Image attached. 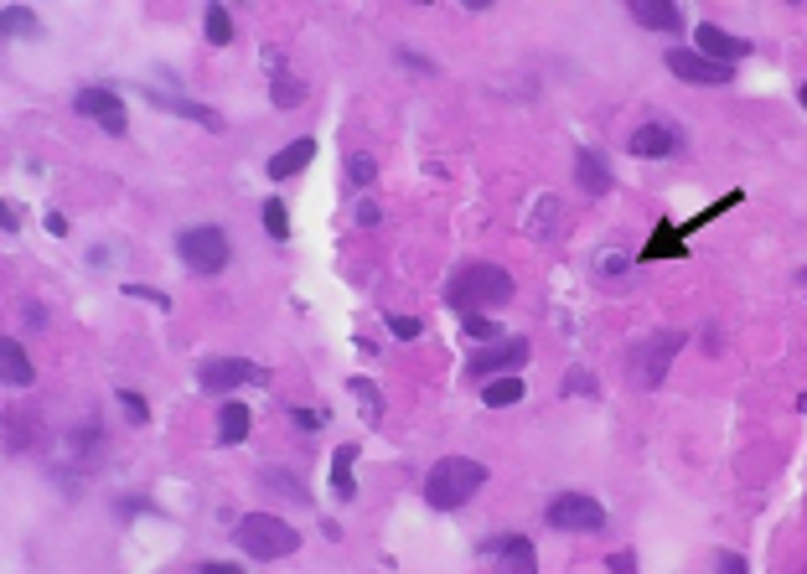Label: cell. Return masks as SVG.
Here are the masks:
<instances>
[{
    "label": "cell",
    "mask_w": 807,
    "mask_h": 574,
    "mask_svg": "<svg viewBox=\"0 0 807 574\" xmlns=\"http://www.w3.org/2000/svg\"><path fill=\"white\" fill-rule=\"evenodd\" d=\"M352 399L363 404V419H368V425H378V419H383V394H378L368 378H352Z\"/></svg>",
    "instance_id": "484cf974"
},
{
    "label": "cell",
    "mask_w": 807,
    "mask_h": 574,
    "mask_svg": "<svg viewBox=\"0 0 807 574\" xmlns=\"http://www.w3.org/2000/svg\"><path fill=\"white\" fill-rule=\"evenodd\" d=\"M73 109H78L83 119H99L109 135H125V130H130L125 104H119L114 88H78V94H73Z\"/></svg>",
    "instance_id": "30bf717a"
},
{
    "label": "cell",
    "mask_w": 807,
    "mask_h": 574,
    "mask_svg": "<svg viewBox=\"0 0 807 574\" xmlns=\"http://www.w3.org/2000/svg\"><path fill=\"white\" fill-rule=\"evenodd\" d=\"M461 6H471V11H487V6H492V0H461Z\"/></svg>",
    "instance_id": "60d3db41"
},
{
    "label": "cell",
    "mask_w": 807,
    "mask_h": 574,
    "mask_svg": "<svg viewBox=\"0 0 807 574\" xmlns=\"http://www.w3.org/2000/svg\"><path fill=\"white\" fill-rule=\"evenodd\" d=\"M445 300L466 316L471 311H502L507 300H513V275H507L502 264H466L451 280V290H445Z\"/></svg>",
    "instance_id": "7a4b0ae2"
},
{
    "label": "cell",
    "mask_w": 807,
    "mask_h": 574,
    "mask_svg": "<svg viewBox=\"0 0 807 574\" xmlns=\"http://www.w3.org/2000/svg\"><path fill=\"white\" fill-rule=\"evenodd\" d=\"M161 109H171V114H182V119H197L202 130H223V114L218 109H207V104H192V99H171V94H151Z\"/></svg>",
    "instance_id": "44dd1931"
},
{
    "label": "cell",
    "mask_w": 807,
    "mask_h": 574,
    "mask_svg": "<svg viewBox=\"0 0 807 574\" xmlns=\"http://www.w3.org/2000/svg\"><path fill=\"white\" fill-rule=\"evenodd\" d=\"M213 6H223V0H213Z\"/></svg>",
    "instance_id": "7dc6e473"
},
{
    "label": "cell",
    "mask_w": 807,
    "mask_h": 574,
    "mask_svg": "<svg viewBox=\"0 0 807 574\" xmlns=\"http://www.w3.org/2000/svg\"><path fill=\"white\" fill-rule=\"evenodd\" d=\"M202 574H244V569H238V564H218V559H207V564H202Z\"/></svg>",
    "instance_id": "74e56055"
},
{
    "label": "cell",
    "mask_w": 807,
    "mask_h": 574,
    "mask_svg": "<svg viewBox=\"0 0 807 574\" xmlns=\"http://www.w3.org/2000/svg\"><path fill=\"white\" fill-rule=\"evenodd\" d=\"M357 223L373 228V223H378V207H373V202H363V207H357Z\"/></svg>",
    "instance_id": "f35d334b"
},
{
    "label": "cell",
    "mask_w": 807,
    "mask_h": 574,
    "mask_svg": "<svg viewBox=\"0 0 807 574\" xmlns=\"http://www.w3.org/2000/svg\"><path fill=\"white\" fill-rule=\"evenodd\" d=\"M683 238H689V233H683L678 223H657L652 228V238H647V249H642V259H678L683 254Z\"/></svg>",
    "instance_id": "d6986e66"
},
{
    "label": "cell",
    "mask_w": 807,
    "mask_h": 574,
    "mask_svg": "<svg viewBox=\"0 0 807 574\" xmlns=\"http://www.w3.org/2000/svg\"><path fill=\"white\" fill-rule=\"evenodd\" d=\"M202 32H207V42H213V47H228L233 42V16H228V6H207Z\"/></svg>",
    "instance_id": "cb8c5ba5"
},
{
    "label": "cell",
    "mask_w": 807,
    "mask_h": 574,
    "mask_svg": "<svg viewBox=\"0 0 807 574\" xmlns=\"http://www.w3.org/2000/svg\"><path fill=\"white\" fill-rule=\"evenodd\" d=\"M632 6V16L647 26V32H668L678 37L683 32V11H678V0H626Z\"/></svg>",
    "instance_id": "4fadbf2b"
},
{
    "label": "cell",
    "mask_w": 807,
    "mask_h": 574,
    "mask_svg": "<svg viewBox=\"0 0 807 574\" xmlns=\"http://www.w3.org/2000/svg\"><path fill=\"white\" fill-rule=\"evenodd\" d=\"M606 569H611V574H637V554H632V549H621V554H611V559H606Z\"/></svg>",
    "instance_id": "836d02e7"
},
{
    "label": "cell",
    "mask_w": 807,
    "mask_h": 574,
    "mask_svg": "<svg viewBox=\"0 0 807 574\" xmlns=\"http://www.w3.org/2000/svg\"><path fill=\"white\" fill-rule=\"evenodd\" d=\"M797 409H802V414H807V394H802V399H797Z\"/></svg>",
    "instance_id": "7bdbcfd3"
},
{
    "label": "cell",
    "mask_w": 807,
    "mask_h": 574,
    "mask_svg": "<svg viewBox=\"0 0 807 574\" xmlns=\"http://www.w3.org/2000/svg\"><path fill=\"white\" fill-rule=\"evenodd\" d=\"M533 357L528 337H507V342H487V352H471L466 373L471 378H497V373H518L523 362Z\"/></svg>",
    "instance_id": "ba28073f"
},
{
    "label": "cell",
    "mask_w": 807,
    "mask_h": 574,
    "mask_svg": "<svg viewBox=\"0 0 807 574\" xmlns=\"http://www.w3.org/2000/svg\"><path fill=\"white\" fill-rule=\"evenodd\" d=\"M797 285H807V269H802V275H797Z\"/></svg>",
    "instance_id": "ee69618b"
},
{
    "label": "cell",
    "mask_w": 807,
    "mask_h": 574,
    "mask_svg": "<svg viewBox=\"0 0 807 574\" xmlns=\"http://www.w3.org/2000/svg\"><path fill=\"white\" fill-rule=\"evenodd\" d=\"M714 574H751V569H745V559H740V554H720V564H714Z\"/></svg>",
    "instance_id": "d590c367"
},
{
    "label": "cell",
    "mask_w": 807,
    "mask_h": 574,
    "mask_svg": "<svg viewBox=\"0 0 807 574\" xmlns=\"http://www.w3.org/2000/svg\"><path fill=\"white\" fill-rule=\"evenodd\" d=\"M787 6H802V0H787Z\"/></svg>",
    "instance_id": "bcb514c9"
},
{
    "label": "cell",
    "mask_w": 807,
    "mask_h": 574,
    "mask_svg": "<svg viewBox=\"0 0 807 574\" xmlns=\"http://www.w3.org/2000/svg\"><path fill=\"white\" fill-rule=\"evenodd\" d=\"M47 233L63 238V233H68V218H63V213H52V218H47Z\"/></svg>",
    "instance_id": "ab89813d"
},
{
    "label": "cell",
    "mask_w": 807,
    "mask_h": 574,
    "mask_svg": "<svg viewBox=\"0 0 807 574\" xmlns=\"http://www.w3.org/2000/svg\"><path fill=\"white\" fill-rule=\"evenodd\" d=\"M388 331H394V337H399V342H414V337H420V331H425V326H420V321H414V316H388Z\"/></svg>",
    "instance_id": "4dcf8cb0"
},
{
    "label": "cell",
    "mask_w": 807,
    "mask_h": 574,
    "mask_svg": "<svg viewBox=\"0 0 807 574\" xmlns=\"http://www.w3.org/2000/svg\"><path fill=\"white\" fill-rule=\"evenodd\" d=\"M238 549L254 554V559H285L301 549V533H295L285 518H275V512H249V518H238Z\"/></svg>",
    "instance_id": "3957f363"
},
{
    "label": "cell",
    "mask_w": 807,
    "mask_h": 574,
    "mask_svg": "<svg viewBox=\"0 0 807 574\" xmlns=\"http://www.w3.org/2000/svg\"><path fill=\"white\" fill-rule=\"evenodd\" d=\"M316 161V140H290L285 150H275V156L264 161V171L275 176V181H290L295 171H306Z\"/></svg>",
    "instance_id": "9a60e30c"
},
{
    "label": "cell",
    "mask_w": 807,
    "mask_h": 574,
    "mask_svg": "<svg viewBox=\"0 0 807 574\" xmlns=\"http://www.w3.org/2000/svg\"><path fill=\"white\" fill-rule=\"evenodd\" d=\"M264 481H269V487H280V492H285V497H290V502H311V492H306V487H301V481H290V476H285V471H269V476H264Z\"/></svg>",
    "instance_id": "f1b7e54d"
},
{
    "label": "cell",
    "mask_w": 807,
    "mask_h": 574,
    "mask_svg": "<svg viewBox=\"0 0 807 574\" xmlns=\"http://www.w3.org/2000/svg\"><path fill=\"white\" fill-rule=\"evenodd\" d=\"M264 63H269V68H275V78H269V94H275V104H280V109H295V104H301V99H306V88H301V78H295V73H290V68L280 63V57H275V52H264Z\"/></svg>",
    "instance_id": "ac0fdd59"
},
{
    "label": "cell",
    "mask_w": 807,
    "mask_h": 574,
    "mask_svg": "<svg viewBox=\"0 0 807 574\" xmlns=\"http://www.w3.org/2000/svg\"><path fill=\"white\" fill-rule=\"evenodd\" d=\"M575 176H580V192H585V197H606V192H611L606 156H595V150H580V156H575Z\"/></svg>",
    "instance_id": "2e32d148"
},
{
    "label": "cell",
    "mask_w": 807,
    "mask_h": 574,
    "mask_svg": "<svg viewBox=\"0 0 807 574\" xmlns=\"http://www.w3.org/2000/svg\"><path fill=\"white\" fill-rule=\"evenodd\" d=\"M694 42H699V52L704 57H714V63H740V57H751V42L745 37H735V32H725V26H714V21H699L694 26Z\"/></svg>",
    "instance_id": "7c38bea8"
},
{
    "label": "cell",
    "mask_w": 807,
    "mask_h": 574,
    "mask_svg": "<svg viewBox=\"0 0 807 574\" xmlns=\"http://www.w3.org/2000/svg\"><path fill=\"white\" fill-rule=\"evenodd\" d=\"M683 331H657V337H647L637 352H632V383L637 388H657L668 378V368H673V357L683 352Z\"/></svg>",
    "instance_id": "5b68a950"
},
{
    "label": "cell",
    "mask_w": 807,
    "mask_h": 574,
    "mask_svg": "<svg viewBox=\"0 0 807 574\" xmlns=\"http://www.w3.org/2000/svg\"><path fill=\"white\" fill-rule=\"evenodd\" d=\"M264 228L275 238H290V218H285V202H264Z\"/></svg>",
    "instance_id": "83f0119b"
},
{
    "label": "cell",
    "mask_w": 807,
    "mask_h": 574,
    "mask_svg": "<svg viewBox=\"0 0 807 574\" xmlns=\"http://www.w3.org/2000/svg\"><path fill=\"white\" fill-rule=\"evenodd\" d=\"M238 383H269L264 368H254L249 357H213V362H202V388L207 394H228V388Z\"/></svg>",
    "instance_id": "9c48e42d"
},
{
    "label": "cell",
    "mask_w": 807,
    "mask_h": 574,
    "mask_svg": "<svg viewBox=\"0 0 807 574\" xmlns=\"http://www.w3.org/2000/svg\"><path fill=\"white\" fill-rule=\"evenodd\" d=\"M797 99H802V109H807V83H802V88H797Z\"/></svg>",
    "instance_id": "b9f144b4"
},
{
    "label": "cell",
    "mask_w": 807,
    "mask_h": 574,
    "mask_svg": "<svg viewBox=\"0 0 807 574\" xmlns=\"http://www.w3.org/2000/svg\"><path fill=\"white\" fill-rule=\"evenodd\" d=\"M523 378L518 373H502V378H487V388H482V404L487 409H507V404H523Z\"/></svg>",
    "instance_id": "ffe728a7"
},
{
    "label": "cell",
    "mask_w": 807,
    "mask_h": 574,
    "mask_svg": "<svg viewBox=\"0 0 807 574\" xmlns=\"http://www.w3.org/2000/svg\"><path fill=\"white\" fill-rule=\"evenodd\" d=\"M564 394H595L590 373H585V368H575V373H570V383H564Z\"/></svg>",
    "instance_id": "e575fe53"
},
{
    "label": "cell",
    "mask_w": 807,
    "mask_h": 574,
    "mask_svg": "<svg viewBox=\"0 0 807 574\" xmlns=\"http://www.w3.org/2000/svg\"><path fill=\"white\" fill-rule=\"evenodd\" d=\"M352 461H357V445H342V450H332V492H337V502H352V497H357Z\"/></svg>",
    "instance_id": "7402d4cb"
},
{
    "label": "cell",
    "mask_w": 807,
    "mask_h": 574,
    "mask_svg": "<svg viewBox=\"0 0 807 574\" xmlns=\"http://www.w3.org/2000/svg\"><path fill=\"white\" fill-rule=\"evenodd\" d=\"M487 554L497 559V574H538V554L523 533H497L487 538Z\"/></svg>",
    "instance_id": "8fae6325"
},
{
    "label": "cell",
    "mask_w": 807,
    "mask_h": 574,
    "mask_svg": "<svg viewBox=\"0 0 807 574\" xmlns=\"http://www.w3.org/2000/svg\"><path fill=\"white\" fill-rule=\"evenodd\" d=\"M544 523L559 528V533H601L606 528V507L595 497H585V492H559L544 507Z\"/></svg>",
    "instance_id": "8992f818"
},
{
    "label": "cell",
    "mask_w": 807,
    "mask_h": 574,
    "mask_svg": "<svg viewBox=\"0 0 807 574\" xmlns=\"http://www.w3.org/2000/svg\"><path fill=\"white\" fill-rule=\"evenodd\" d=\"M668 73H678L683 83H694V88H725V83H735L730 63H714V57L689 52V47H668Z\"/></svg>",
    "instance_id": "52a82bcc"
},
{
    "label": "cell",
    "mask_w": 807,
    "mask_h": 574,
    "mask_svg": "<svg viewBox=\"0 0 807 574\" xmlns=\"http://www.w3.org/2000/svg\"><path fill=\"white\" fill-rule=\"evenodd\" d=\"M414 6H435V0H414Z\"/></svg>",
    "instance_id": "f6af8a7d"
},
{
    "label": "cell",
    "mask_w": 807,
    "mask_h": 574,
    "mask_svg": "<svg viewBox=\"0 0 807 574\" xmlns=\"http://www.w3.org/2000/svg\"><path fill=\"white\" fill-rule=\"evenodd\" d=\"M0 228H11V233L21 228V213H16V207H11V202H0Z\"/></svg>",
    "instance_id": "8d00e7d4"
},
{
    "label": "cell",
    "mask_w": 807,
    "mask_h": 574,
    "mask_svg": "<svg viewBox=\"0 0 807 574\" xmlns=\"http://www.w3.org/2000/svg\"><path fill=\"white\" fill-rule=\"evenodd\" d=\"M290 414H295V430H311V435L326 425V414H321V409H290Z\"/></svg>",
    "instance_id": "d6a6232c"
},
{
    "label": "cell",
    "mask_w": 807,
    "mask_h": 574,
    "mask_svg": "<svg viewBox=\"0 0 807 574\" xmlns=\"http://www.w3.org/2000/svg\"><path fill=\"white\" fill-rule=\"evenodd\" d=\"M244 435H249V409H244V404H233V399H228V404L218 409V440H228V445H238V440H244Z\"/></svg>",
    "instance_id": "603a6c76"
},
{
    "label": "cell",
    "mask_w": 807,
    "mask_h": 574,
    "mask_svg": "<svg viewBox=\"0 0 807 574\" xmlns=\"http://www.w3.org/2000/svg\"><path fill=\"white\" fill-rule=\"evenodd\" d=\"M119 409H125V414L135 419V425H140L145 414H151V409H145V399H140V394H130V388H119Z\"/></svg>",
    "instance_id": "1f68e13d"
},
{
    "label": "cell",
    "mask_w": 807,
    "mask_h": 574,
    "mask_svg": "<svg viewBox=\"0 0 807 574\" xmlns=\"http://www.w3.org/2000/svg\"><path fill=\"white\" fill-rule=\"evenodd\" d=\"M176 254H182V264L192 269V275H218V269H228L233 259V244L223 228H187L182 238H176Z\"/></svg>",
    "instance_id": "277c9868"
},
{
    "label": "cell",
    "mask_w": 807,
    "mask_h": 574,
    "mask_svg": "<svg viewBox=\"0 0 807 574\" xmlns=\"http://www.w3.org/2000/svg\"><path fill=\"white\" fill-rule=\"evenodd\" d=\"M482 487H487V466H482V461H471V456H445V461H435L430 476H425V502H430L435 512H456V507H466Z\"/></svg>",
    "instance_id": "6da1fadb"
},
{
    "label": "cell",
    "mask_w": 807,
    "mask_h": 574,
    "mask_svg": "<svg viewBox=\"0 0 807 574\" xmlns=\"http://www.w3.org/2000/svg\"><path fill=\"white\" fill-rule=\"evenodd\" d=\"M497 331H502V326H497V321H487L482 311H471V316H466V337H471V342H497Z\"/></svg>",
    "instance_id": "4316f807"
},
{
    "label": "cell",
    "mask_w": 807,
    "mask_h": 574,
    "mask_svg": "<svg viewBox=\"0 0 807 574\" xmlns=\"http://www.w3.org/2000/svg\"><path fill=\"white\" fill-rule=\"evenodd\" d=\"M626 150H632V156H673L678 150V130L673 125H663V119H652V125H642L632 140H626Z\"/></svg>",
    "instance_id": "5bb4252c"
},
{
    "label": "cell",
    "mask_w": 807,
    "mask_h": 574,
    "mask_svg": "<svg viewBox=\"0 0 807 574\" xmlns=\"http://www.w3.org/2000/svg\"><path fill=\"white\" fill-rule=\"evenodd\" d=\"M37 373H32V357L21 352V342L11 337H0V383H11V388H26Z\"/></svg>",
    "instance_id": "e0dca14e"
},
{
    "label": "cell",
    "mask_w": 807,
    "mask_h": 574,
    "mask_svg": "<svg viewBox=\"0 0 807 574\" xmlns=\"http://www.w3.org/2000/svg\"><path fill=\"white\" fill-rule=\"evenodd\" d=\"M347 176L357 181V187H368V181L378 176V161L373 156H347Z\"/></svg>",
    "instance_id": "f546056e"
},
{
    "label": "cell",
    "mask_w": 807,
    "mask_h": 574,
    "mask_svg": "<svg viewBox=\"0 0 807 574\" xmlns=\"http://www.w3.org/2000/svg\"><path fill=\"white\" fill-rule=\"evenodd\" d=\"M32 32H37V16L26 11V6L0 11V37H32Z\"/></svg>",
    "instance_id": "d4e9b609"
}]
</instances>
